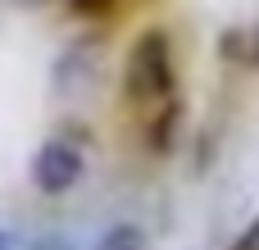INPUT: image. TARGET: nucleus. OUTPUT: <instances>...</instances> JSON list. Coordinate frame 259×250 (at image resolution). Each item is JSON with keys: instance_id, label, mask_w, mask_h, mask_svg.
I'll return each instance as SVG.
<instances>
[{"instance_id": "obj_1", "label": "nucleus", "mask_w": 259, "mask_h": 250, "mask_svg": "<svg viewBox=\"0 0 259 250\" xmlns=\"http://www.w3.org/2000/svg\"><path fill=\"white\" fill-rule=\"evenodd\" d=\"M123 87L137 105H155L168 96L173 87V64H168V41L164 32H146L137 36L132 55H127V68H123Z\"/></svg>"}, {"instance_id": "obj_2", "label": "nucleus", "mask_w": 259, "mask_h": 250, "mask_svg": "<svg viewBox=\"0 0 259 250\" xmlns=\"http://www.w3.org/2000/svg\"><path fill=\"white\" fill-rule=\"evenodd\" d=\"M77 178H82V155H77L68 141H46V146L32 155V182H36L46 196H64Z\"/></svg>"}, {"instance_id": "obj_3", "label": "nucleus", "mask_w": 259, "mask_h": 250, "mask_svg": "<svg viewBox=\"0 0 259 250\" xmlns=\"http://www.w3.org/2000/svg\"><path fill=\"white\" fill-rule=\"evenodd\" d=\"M219 50H223L232 64L255 68V64H259V23H255V27H237V32L219 36Z\"/></svg>"}, {"instance_id": "obj_4", "label": "nucleus", "mask_w": 259, "mask_h": 250, "mask_svg": "<svg viewBox=\"0 0 259 250\" xmlns=\"http://www.w3.org/2000/svg\"><path fill=\"white\" fill-rule=\"evenodd\" d=\"M96 250H146V237H141V228H132V223H118V228H109V232L100 237Z\"/></svg>"}, {"instance_id": "obj_5", "label": "nucleus", "mask_w": 259, "mask_h": 250, "mask_svg": "<svg viewBox=\"0 0 259 250\" xmlns=\"http://www.w3.org/2000/svg\"><path fill=\"white\" fill-rule=\"evenodd\" d=\"M232 250H259V219H255V228H250V232H246V237H241Z\"/></svg>"}, {"instance_id": "obj_6", "label": "nucleus", "mask_w": 259, "mask_h": 250, "mask_svg": "<svg viewBox=\"0 0 259 250\" xmlns=\"http://www.w3.org/2000/svg\"><path fill=\"white\" fill-rule=\"evenodd\" d=\"M82 9H105V5H114V0H77Z\"/></svg>"}, {"instance_id": "obj_7", "label": "nucleus", "mask_w": 259, "mask_h": 250, "mask_svg": "<svg viewBox=\"0 0 259 250\" xmlns=\"http://www.w3.org/2000/svg\"><path fill=\"white\" fill-rule=\"evenodd\" d=\"M0 250H9V237H5V232H0Z\"/></svg>"}]
</instances>
